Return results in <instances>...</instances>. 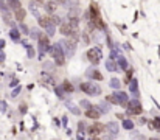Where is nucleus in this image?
<instances>
[{"label": "nucleus", "instance_id": "9d476101", "mask_svg": "<svg viewBox=\"0 0 160 140\" xmlns=\"http://www.w3.org/2000/svg\"><path fill=\"white\" fill-rule=\"evenodd\" d=\"M103 131H106V126L101 125V123H95L92 128H90V132L92 134H99V132H103Z\"/></svg>", "mask_w": 160, "mask_h": 140}, {"label": "nucleus", "instance_id": "39448f33", "mask_svg": "<svg viewBox=\"0 0 160 140\" xmlns=\"http://www.w3.org/2000/svg\"><path fill=\"white\" fill-rule=\"evenodd\" d=\"M127 106V114H131V115H137V114H141V104H140V101L138 100H134V101H131L129 104H126Z\"/></svg>", "mask_w": 160, "mask_h": 140}, {"label": "nucleus", "instance_id": "6ab92c4d", "mask_svg": "<svg viewBox=\"0 0 160 140\" xmlns=\"http://www.w3.org/2000/svg\"><path fill=\"white\" fill-rule=\"evenodd\" d=\"M118 65H121V69H127V62H126V59L121 55L118 56Z\"/></svg>", "mask_w": 160, "mask_h": 140}, {"label": "nucleus", "instance_id": "20e7f679", "mask_svg": "<svg viewBox=\"0 0 160 140\" xmlns=\"http://www.w3.org/2000/svg\"><path fill=\"white\" fill-rule=\"evenodd\" d=\"M38 38H39V52H40V55H44L50 48V39H48V36H45V34H39Z\"/></svg>", "mask_w": 160, "mask_h": 140}, {"label": "nucleus", "instance_id": "4468645a", "mask_svg": "<svg viewBox=\"0 0 160 140\" xmlns=\"http://www.w3.org/2000/svg\"><path fill=\"white\" fill-rule=\"evenodd\" d=\"M54 28H56V25H54L53 22H51V24H48L47 26H45V31H47V36H53V34H54Z\"/></svg>", "mask_w": 160, "mask_h": 140}, {"label": "nucleus", "instance_id": "c85d7f7f", "mask_svg": "<svg viewBox=\"0 0 160 140\" xmlns=\"http://www.w3.org/2000/svg\"><path fill=\"white\" fill-rule=\"evenodd\" d=\"M28 56H30V58H33V56H34V52H33V48H30V47H28Z\"/></svg>", "mask_w": 160, "mask_h": 140}, {"label": "nucleus", "instance_id": "a211bd4d", "mask_svg": "<svg viewBox=\"0 0 160 140\" xmlns=\"http://www.w3.org/2000/svg\"><path fill=\"white\" fill-rule=\"evenodd\" d=\"M8 5L11 8H14V10H17V8H20V0H8Z\"/></svg>", "mask_w": 160, "mask_h": 140}, {"label": "nucleus", "instance_id": "c756f323", "mask_svg": "<svg viewBox=\"0 0 160 140\" xmlns=\"http://www.w3.org/2000/svg\"><path fill=\"white\" fill-rule=\"evenodd\" d=\"M78 128H79V131H81V132H83L86 126H84V123H81V121H79V125H78Z\"/></svg>", "mask_w": 160, "mask_h": 140}, {"label": "nucleus", "instance_id": "1a4fd4ad", "mask_svg": "<svg viewBox=\"0 0 160 140\" xmlns=\"http://www.w3.org/2000/svg\"><path fill=\"white\" fill-rule=\"evenodd\" d=\"M72 31H75V28H73L70 24H64V25H61V33H62L64 36H70Z\"/></svg>", "mask_w": 160, "mask_h": 140}, {"label": "nucleus", "instance_id": "2eb2a0df", "mask_svg": "<svg viewBox=\"0 0 160 140\" xmlns=\"http://www.w3.org/2000/svg\"><path fill=\"white\" fill-rule=\"evenodd\" d=\"M106 129H109V131H111L112 134H115L117 131H118V125H117V123H113V121H112V123H107Z\"/></svg>", "mask_w": 160, "mask_h": 140}, {"label": "nucleus", "instance_id": "393cba45", "mask_svg": "<svg viewBox=\"0 0 160 140\" xmlns=\"http://www.w3.org/2000/svg\"><path fill=\"white\" fill-rule=\"evenodd\" d=\"M79 104H81V107H84V109H89V107H92V106H90V103H89L87 100H81Z\"/></svg>", "mask_w": 160, "mask_h": 140}, {"label": "nucleus", "instance_id": "f257e3e1", "mask_svg": "<svg viewBox=\"0 0 160 140\" xmlns=\"http://www.w3.org/2000/svg\"><path fill=\"white\" fill-rule=\"evenodd\" d=\"M48 52H50V55L54 58V62H56L58 65H64V62H65V58H64V55H65V53H64L61 45H59V44L50 45Z\"/></svg>", "mask_w": 160, "mask_h": 140}, {"label": "nucleus", "instance_id": "f3484780", "mask_svg": "<svg viewBox=\"0 0 160 140\" xmlns=\"http://www.w3.org/2000/svg\"><path fill=\"white\" fill-rule=\"evenodd\" d=\"M131 92L134 93L135 97L138 95V87H137V81L135 79H132V83H131Z\"/></svg>", "mask_w": 160, "mask_h": 140}, {"label": "nucleus", "instance_id": "2f4dec72", "mask_svg": "<svg viewBox=\"0 0 160 140\" xmlns=\"http://www.w3.org/2000/svg\"><path fill=\"white\" fill-rule=\"evenodd\" d=\"M20 28H22V31H24V33H28V28H26V26H25V25H22V26H20Z\"/></svg>", "mask_w": 160, "mask_h": 140}, {"label": "nucleus", "instance_id": "423d86ee", "mask_svg": "<svg viewBox=\"0 0 160 140\" xmlns=\"http://www.w3.org/2000/svg\"><path fill=\"white\" fill-rule=\"evenodd\" d=\"M87 58H89V61L92 62L93 65H97L99 62V59H101V52H99L98 48H92V50H89Z\"/></svg>", "mask_w": 160, "mask_h": 140}, {"label": "nucleus", "instance_id": "f8f14e48", "mask_svg": "<svg viewBox=\"0 0 160 140\" xmlns=\"http://www.w3.org/2000/svg\"><path fill=\"white\" fill-rule=\"evenodd\" d=\"M87 75H89V76H92V78H93V79H98V81H99V79H103V75H101V73H99V72H98V70H95V69H92V70H89V72H87Z\"/></svg>", "mask_w": 160, "mask_h": 140}, {"label": "nucleus", "instance_id": "473e14b6", "mask_svg": "<svg viewBox=\"0 0 160 140\" xmlns=\"http://www.w3.org/2000/svg\"><path fill=\"white\" fill-rule=\"evenodd\" d=\"M56 2H58V3H65L67 0H56Z\"/></svg>", "mask_w": 160, "mask_h": 140}, {"label": "nucleus", "instance_id": "bb28decb", "mask_svg": "<svg viewBox=\"0 0 160 140\" xmlns=\"http://www.w3.org/2000/svg\"><path fill=\"white\" fill-rule=\"evenodd\" d=\"M99 109H101V112H109V109H111V107H109L106 103H101V106H99Z\"/></svg>", "mask_w": 160, "mask_h": 140}, {"label": "nucleus", "instance_id": "412c9836", "mask_svg": "<svg viewBox=\"0 0 160 140\" xmlns=\"http://www.w3.org/2000/svg\"><path fill=\"white\" fill-rule=\"evenodd\" d=\"M106 67H107V70H111V72L117 70V67H115V64H113V61H112V59H109V61L106 62Z\"/></svg>", "mask_w": 160, "mask_h": 140}, {"label": "nucleus", "instance_id": "4be33fe9", "mask_svg": "<svg viewBox=\"0 0 160 140\" xmlns=\"http://www.w3.org/2000/svg\"><path fill=\"white\" fill-rule=\"evenodd\" d=\"M109 84H111V87H113V89H118V87H120V81H118L117 78H112Z\"/></svg>", "mask_w": 160, "mask_h": 140}, {"label": "nucleus", "instance_id": "a878e982", "mask_svg": "<svg viewBox=\"0 0 160 140\" xmlns=\"http://www.w3.org/2000/svg\"><path fill=\"white\" fill-rule=\"evenodd\" d=\"M107 101L113 103V104H118V100H117V97H115V95H109V97H107Z\"/></svg>", "mask_w": 160, "mask_h": 140}, {"label": "nucleus", "instance_id": "7ed1b4c3", "mask_svg": "<svg viewBox=\"0 0 160 140\" xmlns=\"http://www.w3.org/2000/svg\"><path fill=\"white\" fill-rule=\"evenodd\" d=\"M81 90L87 95H99L101 93V89L98 86H95L93 83H83L81 84Z\"/></svg>", "mask_w": 160, "mask_h": 140}, {"label": "nucleus", "instance_id": "6e6552de", "mask_svg": "<svg viewBox=\"0 0 160 140\" xmlns=\"http://www.w3.org/2000/svg\"><path fill=\"white\" fill-rule=\"evenodd\" d=\"M86 117H89V118L97 120L98 117H99V111H98V109H95V107H89V109L86 111Z\"/></svg>", "mask_w": 160, "mask_h": 140}, {"label": "nucleus", "instance_id": "b1692460", "mask_svg": "<svg viewBox=\"0 0 160 140\" xmlns=\"http://www.w3.org/2000/svg\"><path fill=\"white\" fill-rule=\"evenodd\" d=\"M67 107H68V109H70V111L73 112V114H79V109H78V107H75V106L72 104V103H68V104H67Z\"/></svg>", "mask_w": 160, "mask_h": 140}, {"label": "nucleus", "instance_id": "f03ea898", "mask_svg": "<svg viewBox=\"0 0 160 140\" xmlns=\"http://www.w3.org/2000/svg\"><path fill=\"white\" fill-rule=\"evenodd\" d=\"M59 45H61L62 48H65L67 56H73V53L76 50V40H73V39H64V40H61Z\"/></svg>", "mask_w": 160, "mask_h": 140}, {"label": "nucleus", "instance_id": "5701e85b", "mask_svg": "<svg viewBox=\"0 0 160 140\" xmlns=\"http://www.w3.org/2000/svg\"><path fill=\"white\" fill-rule=\"evenodd\" d=\"M62 89L65 90V92H73V86H72L70 83H67V81L62 84Z\"/></svg>", "mask_w": 160, "mask_h": 140}, {"label": "nucleus", "instance_id": "aec40b11", "mask_svg": "<svg viewBox=\"0 0 160 140\" xmlns=\"http://www.w3.org/2000/svg\"><path fill=\"white\" fill-rule=\"evenodd\" d=\"M123 128L129 131V129H132V128H134V123H132L131 120H125V121H123Z\"/></svg>", "mask_w": 160, "mask_h": 140}, {"label": "nucleus", "instance_id": "dca6fc26", "mask_svg": "<svg viewBox=\"0 0 160 140\" xmlns=\"http://www.w3.org/2000/svg\"><path fill=\"white\" fill-rule=\"evenodd\" d=\"M45 10H47L48 13H54V10H56V3H54V2L45 3Z\"/></svg>", "mask_w": 160, "mask_h": 140}, {"label": "nucleus", "instance_id": "cd10ccee", "mask_svg": "<svg viewBox=\"0 0 160 140\" xmlns=\"http://www.w3.org/2000/svg\"><path fill=\"white\" fill-rule=\"evenodd\" d=\"M11 38L13 39H19V33H17L16 30H11Z\"/></svg>", "mask_w": 160, "mask_h": 140}, {"label": "nucleus", "instance_id": "7c9ffc66", "mask_svg": "<svg viewBox=\"0 0 160 140\" xmlns=\"http://www.w3.org/2000/svg\"><path fill=\"white\" fill-rule=\"evenodd\" d=\"M155 126H157V128H160V118H157V117H155Z\"/></svg>", "mask_w": 160, "mask_h": 140}, {"label": "nucleus", "instance_id": "9b49d317", "mask_svg": "<svg viewBox=\"0 0 160 140\" xmlns=\"http://www.w3.org/2000/svg\"><path fill=\"white\" fill-rule=\"evenodd\" d=\"M38 20H39V25L42 26V28H45V26H47L48 24H51V19H50L48 16H39Z\"/></svg>", "mask_w": 160, "mask_h": 140}, {"label": "nucleus", "instance_id": "0eeeda50", "mask_svg": "<svg viewBox=\"0 0 160 140\" xmlns=\"http://www.w3.org/2000/svg\"><path fill=\"white\" fill-rule=\"evenodd\" d=\"M113 95L117 97V100H118V104H121V106H126L127 104V95L125 92H121V90H117Z\"/></svg>", "mask_w": 160, "mask_h": 140}, {"label": "nucleus", "instance_id": "ddd939ff", "mask_svg": "<svg viewBox=\"0 0 160 140\" xmlns=\"http://www.w3.org/2000/svg\"><path fill=\"white\" fill-rule=\"evenodd\" d=\"M25 14H26V13H25V10H22V8H17V10H16V19L19 22H22L25 19Z\"/></svg>", "mask_w": 160, "mask_h": 140}]
</instances>
